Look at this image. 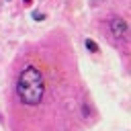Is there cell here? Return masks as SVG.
<instances>
[{"label": "cell", "instance_id": "cell-1", "mask_svg": "<svg viewBox=\"0 0 131 131\" xmlns=\"http://www.w3.org/2000/svg\"><path fill=\"white\" fill-rule=\"evenodd\" d=\"M16 94L20 98V102L29 104V106H35L43 100V94H45V80H43V74L39 68L35 66H27L20 76H18V82H16Z\"/></svg>", "mask_w": 131, "mask_h": 131}, {"label": "cell", "instance_id": "cell-2", "mask_svg": "<svg viewBox=\"0 0 131 131\" xmlns=\"http://www.w3.org/2000/svg\"><path fill=\"white\" fill-rule=\"evenodd\" d=\"M108 29H111V33H113L117 39H123V41L129 39V25H127L125 18H121V16H113V18L108 20Z\"/></svg>", "mask_w": 131, "mask_h": 131}, {"label": "cell", "instance_id": "cell-3", "mask_svg": "<svg viewBox=\"0 0 131 131\" xmlns=\"http://www.w3.org/2000/svg\"><path fill=\"white\" fill-rule=\"evenodd\" d=\"M86 47H88V49H90L92 53H96V51H98V45H96V43H94L92 39H86Z\"/></svg>", "mask_w": 131, "mask_h": 131}, {"label": "cell", "instance_id": "cell-4", "mask_svg": "<svg viewBox=\"0 0 131 131\" xmlns=\"http://www.w3.org/2000/svg\"><path fill=\"white\" fill-rule=\"evenodd\" d=\"M33 18H37V20H43V18H45V14H43V12H33Z\"/></svg>", "mask_w": 131, "mask_h": 131}, {"label": "cell", "instance_id": "cell-5", "mask_svg": "<svg viewBox=\"0 0 131 131\" xmlns=\"http://www.w3.org/2000/svg\"><path fill=\"white\" fill-rule=\"evenodd\" d=\"M23 2H25V4H31V0H23Z\"/></svg>", "mask_w": 131, "mask_h": 131}]
</instances>
